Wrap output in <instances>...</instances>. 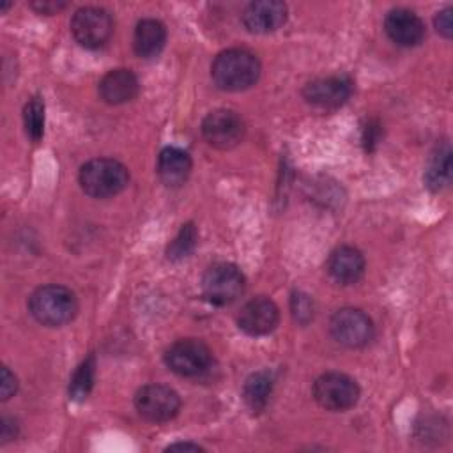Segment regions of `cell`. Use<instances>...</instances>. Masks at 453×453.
Wrapping results in <instances>:
<instances>
[{"label": "cell", "mask_w": 453, "mask_h": 453, "mask_svg": "<svg viewBox=\"0 0 453 453\" xmlns=\"http://www.w3.org/2000/svg\"><path fill=\"white\" fill-rule=\"evenodd\" d=\"M287 19V5L278 0L251 2L242 11V23L250 32L267 34L278 30Z\"/></svg>", "instance_id": "14"}, {"label": "cell", "mask_w": 453, "mask_h": 453, "mask_svg": "<svg viewBox=\"0 0 453 453\" xmlns=\"http://www.w3.org/2000/svg\"><path fill=\"white\" fill-rule=\"evenodd\" d=\"M191 172L189 154L179 147H165L157 157V175L159 179L170 186L179 188L186 182Z\"/></svg>", "instance_id": "17"}, {"label": "cell", "mask_w": 453, "mask_h": 453, "mask_svg": "<svg viewBox=\"0 0 453 453\" xmlns=\"http://www.w3.org/2000/svg\"><path fill=\"white\" fill-rule=\"evenodd\" d=\"M71 32L78 44L97 50L104 46L113 34L111 14L103 7H81L73 14Z\"/></svg>", "instance_id": "5"}, {"label": "cell", "mask_w": 453, "mask_h": 453, "mask_svg": "<svg viewBox=\"0 0 453 453\" xmlns=\"http://www.w3.org/2000/svg\"><path fill=\"white\" fill-rule=\"evenodd\" d=\"M352 94V80L345 74H333L311 80L304 85V99L317 108L331 110L342 106Z\"/></svg>", "instance_id": "11"}, {"label": "cell", "mask_w": 453, "mask_h": 453, "mask_svg": "<svg viewBox=\"0 0 453 453\" xmlns=\"http://www.w3.org/2000/svg\"><path fill=\"white\" fill-rule=\"evenodd\" d=\"M138 90V78L129 69H113L99 81V96L108 104L127 103L136 97Z\"/></svg>", "instance_id": "16"}, {"label": "cell", "mask_w": 453, "mask_h": 453, "mask_svg": "<svg viewBox=\"0 0 453 453\" xmlns=\"http://www.w3.org/2000/svg\"><path fill=\"white\" fill-rule=\"evenodd\" d=\"M138 414L150 423H165L172 419L180 407L179 395L163 384H147L134 395Z\"/></svg>", "instance_id": "9"}, {"label": "cell", "mask_w": 453, "mask_h": 453, "mask_svg": "<svg viewBox=\"0 0 453 453\" xmlns=\"http://www.w3.org/2000/svg\"><path fill=\"white\" fill-rule=\"evenodd\" d=\"M274 386V375L269 370H260L251 373L242 388L244 400L251 411H262L271 396Z\"/></svg>", "instance_id": "20"}, {"label": "cell", "mask_w": 453, "mask_h": 453, "mask_svg": "<svg viewBox=\"0 0 453 453\" xmlns=\"http://www.w3.org/2000/svg\"><path fill=\"white\" fill-rule=\"evenodd\" d=\"M94 373H96V361L94 356H88L73 373L69 384V395L73 400H85L94 386Z\"/></svg>", "instance_id": "21"}, {"label": "cell", "mask_w": 453, "mask_h": 453, "mask_svg": "<svg viewBox=\"0 0 453 453\" xmlns=\"http://www.w3.org/2000/svg\"><path fill=\"white\" fill-rule=\"evenodd\" d=\"M313 398L327 411H347L357 403L359 386L345 373L327 372L313 382Z\"/></svg>", "instance_id": "6"}, {"label": "cell", "mask_w": 453, "mask_h": 453, "mask_svg": "<svg viewBox=\"0 0 453 453\" xmlns=\"http://www.w3.org/2000/svg\"><path fill=\"white\" fill-rule=\"evenodd\" d=\"M327 273L342 285L356 283L365 273V257L354 246H340L327 258Z\"/></svg>", "instance_id": "15"}, {"label": "cell", "mask_w": 453, "mask_h": 453, "mask_svg": "<svg viewBox=\"0 0 453 453\" xmlns=\"http://www.w3.org/2000/svg\"><path fill=\"white\" fill-rule=\"evenodd\" d=\"M423 180L430 191H441L448 188L451 180V147L446 140L439 143L430 154Z\"/></svg>", "instance_id": "19"}, {"label": "cell", "mask_w": 453, "mask_h": 453, "mask_svg": "<svg viewBox=\"0 0 453 453\" xmlns=\"http://www.w3.org/2000/svg\"><path fill=\"white\" fill-rule=\"evenodd\" d=\"M18 389V380L14 377V373L4 366L2 368V375H0V395H2V400H9Z\"/></svg>", "instance_id": "26"}, {"label": "cell", "mask_w": 453, "mask_h": 453, "mask_svg": "<svg viewBox=\"0 0 453 453\" xmlns=\"http://www.w3.org/2000/svg\"><path fill=\"white\" fill-rule=\"evenodd\" d=\"M202 134L216 149H232L244 136V122L234 110L218 108L202 120Z\"/></svg>", "instance_id": "10"}, {"label": "cell", "mask_w": 453, "mask_h": 453, "mask_svg": "<svg viewBox=\"0 0 453 453\" xmlns=\"http://www.w3.org/2000/svg\"><path fill=\"white\" fill-rule=\"evenodd\" d=\"M166 42V28L161 21L145 18L138 21L133 34V48L134 53L142 58H152L159 55Z\"/></svg>", "instance_id": "18"}, {"label": "cell", "mask_w": 453, "mask_h": 453, "mask_svg": "<svg viewBox=\"0 0 453 453\" xmlns=\"http://www.w3.org/2000/svg\"><path fill=\"white\" fill-rule=\"evenodd\" d=\"M67 4L65 2H60V0H35L32 2V7L37 11V12H42V14H53V12H58L60 9H64Z\"/></svg>", "instance_id": "27"}, {"label": "cell", "mask_w": 453, "mask_h": 453, "mask_svg": "<svg viewBox=\"0 0 453 453\" xmlns=\"http://www.w3.org/2000/svg\"><path fill=\"white\" fill-rule=\"evenodd\" d=\"M329 331L340 345L357 349L365 347L373 338V322L357 308H342L333 313Z\"/></svg>", "instance_id": "7"}, {"label": "cell", "mask_w": 453, "mask_h": 453, "mask_svg": "<svg viewBox=\"0 0 453 453\" xmlns=\"http://www.w3.org/2000/svg\"><path fill=\"white\" fill-rule=\"evenodd\" d=\"M9 421L7 419H4V425H2V441H9V439H14V435H16V428H9Z\"/></svg>", "instance_id": "29"}, {"label": "cell", "mask_w": 453, "mask_h": 453, "mask_svg": "<svg viewBox=\"0 0 453 453\" xmlns=\"http://www.w3.org/2000/svg\"><path fill=\"white\" fill-rule=\"evenodd\" d=\"M168 451H173V449H191V451H200L202 448L198 444H193V442H175V444H170L166 448Z\"/></svg>", "instance_id": "28"}, {"label": "cell", "mask_w": 453, "mask_h": 453, "mask_svg": "<svg viewBox=\"0 0 453 453\" xmlns=\"http://www.w3.org/2000/svg\"><path fill=\"white\" fill-rule=\"evenodd\" d=\"M23 122L27 136L32 142H39L44 133V104L39 97H32L23 108Z\"/></svg>", "instance_id": "22"}, {"label": "cell", "mask_w": 453, "mask_h": 453, "mask_svg": "<svg viewBox=\"0 0 453 453\" xmlns=\"http://www.w3.org/2000/svg\"><path fill=\"white\" fill-rule=\"evenodd\" d=\"M244 274L241 269L228 262H218L211 265L202 278V290L207 301L212 304H230L244 292Z\"/></svg>", "instance_id": "4"}, {"label": "cell", "mask_w": 453, "mask_h": 453, "mask_svg": "<svg viewBox=\"0 0 453 453\" xmlns=\"http://www.w3.org/2000/svg\"><path fill=\"white\" fill-rule=\"evenodd\" d=\"M434 23H435V28L441 35L451 37V34H453V9L446 7L441 12H437Z\"/></svg>", "instance_id": "25"}, {"label": "cell", "mask_w": 453, "mask_h": 453, "mask_svg": "<svg viewBox=\"0 0 453 453\" xmlns=\"http://www.w3.org/2000/svg\"><path fill=\"white\" fill-rule=\"evenodd\" d=\"M292 315L301 324H306L313 319V303H311L310 296L301 294V292H294V296H292Z\"/></svg>", "instance_id": "24"}, {"label": "cell", "mask_w": 453, "mask_h": 453, "mask_svg": "<svg viewBox=\"0 0 453 453\" xmlns=\"http://www.w3.org/2000/svg\"><path fill=\"white\" fill-rule=\"evenodd\" d=\"M386 34L398 46H418L425 39V25L421 18L403 7L393 9L384 19Z\"/></svg>", "instance_id": "13"}, {"label": "cell", "mask_w": 453, "mask_h": 453, "mask_svg": "<svg viewBox=\"0 0 453 453\" xmlns=\"http://www.w3.org/2000/svg\"><path fill=\"white\" fill-rule=\"evenodd\" d=\"M195 244H196V228L191 223H188L179 230L175 239L170 242L166 255L172 260L184 258L193 251Z\"/></svg>", "instance_id": "23"}, {"label": "cell", "mask_w": 453, "mask_h": 453, "mask_svg": "<svg viewBox=\"0 0 453 453\" xmlns=\"http://www.w3.org/2000/svg\"><path fill=\"white\" fill-rule=\"evenodd\" d=\"M78 180L87 195L94 198H108L127 186L129 172L117 159L96 157L80 168Z\"/></svg>", "instance_id": "3"}, {"label": "cell", "mask_w": 453, "mask_h": 453, "mask_svg": "<svg viewBox=\"0 0 453 453\" xmlns=\"http://www.w3.org/2000/svg\"><path fill=\"white\" fill-rule=\"evenodd\" d=\"M212 354L209 347L196 338H184L172 343L165 352L166 366L182 377H195L205 372L211 365Z\"/></svg>", "instance_id": "8"}, {"label": "cell", "mask_w": 453, "mask_h": 453, "mask_svg": "<svg viewBox=\"0 0 453 453\" xmlns=\"http://www.w3.org/2000/svg\"><path fill=\"white\" fill-rule=\"evenodd\" d=\"M211 76L214 83L223 90H244L255 85L260 76V62L248 50H225L221 51L212 65Z\"/></svg>", "instance_id": "1"}, {"label": "cell", "mask_w": 453, "mask_h": 453, "mask_svg": "<svg viewBox=\"0 0 453 453\" xmlns=\"http://www.w3.org/2000/svg\"><path fill=\"white\" fill-rule=\"evenodd\" d=\"M280 320L278 306L267 297L250 299L237 315L239 327L250 336H264L271 333Z\"/></svg>", "instance_id": "12"}, {"label": "cell", "mask_w": 453, "mask_h": 453, "mask_svg": "<svg viewBox=\"0 0 453 453\" xmlns=\"http://www.w3.org/2000/svg\"><path fill=\"white\" fill-rule=\"evenodd\" d=\"M30 315L42 326L58 327L71 322L78 311L76 296L62 285H44L28 297Z\"/></svg>", "instance_id": "2"}]
</instances>
